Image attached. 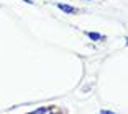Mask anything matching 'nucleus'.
I'll list each match as a JSON object with an SVG mask.
<instances>
[{"label": "nucleus", "mask_w": 128, "mask_h": 114, "mask_svg": "<svg viewBox=\"0 0 128 114\" xmlns=\"http://www.w3.org/2000/svg\"><path fill=\"white\" fill-rule=\"evenodd\" d=\"M59 7L62 8L64 11H69V10H72V8H71V7H68V5H59Z\"/></svg>", "instance_id": "f257e3e1"}, {"label": "nucleus", "mask_w": 128, "mask_h": 114, "mask_svg": "<svg viewBox=\"0 0 128 114\" xmlns=\"http://www.w3.org/2000/svg\"><path fill=\"white\" fill-rule=\"evenodd\" d=\"M90 38H92V39H98L100 36H98V34H95V33H90Z\"/></svg>", "instance_id": "f03ea898"}, {"label": "nucleus", "mask_w": 128, "mask_h": 114, "mask_svg": "<svg viewBox=\"0 0 128 114\" xmlns=\"http://www.w3.org/2000/svg\"><path fill=\"white\" fill-rule=\"evenodd\" d=\"M102 114H108V111H102ZM110 114H112V113H110Z\"/></svg>", "instance_id": "7ed1b4c3"}]
</instances>
